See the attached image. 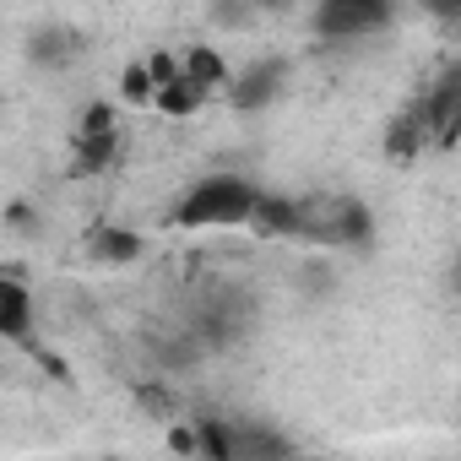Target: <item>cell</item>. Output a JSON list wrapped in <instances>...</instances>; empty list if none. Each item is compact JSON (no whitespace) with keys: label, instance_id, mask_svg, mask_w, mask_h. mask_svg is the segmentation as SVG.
Segmentation results:
<instances>
[{"label":"cell","instance_id":"1","mask_svg":"<svg viewBox=\"0 0 461 461\" xmlns=\"http://www.w3.org/2000/svg\"><path fill=\"white\" fill-rule=\"evenodd\" d=\"M267 206V190L245 174H201L179 206H174V222L179 228H240V222H256Z\"/></svg>","mask_w":461,"mask_h":461},{"label":"cell","instance_id":"2","mask_svg":"<svg viewBox=\"0 0 461 461\" xmlns=\"http://www.w3.org/2000/svg\"><path fill=\"white\" fill-rule=\"evenodd\" d=\"M310 28L326 44H358V39L391 28V6H380V0H326V6L310 17Z\"/></svg>","mask_w":461,"mask_h":461},{"label":"cell","instance_id":"3","mask_svg":"<svg viewBox=\"0 0 461 461\" xmlns=\"http://www.w3.org/2000/svg\"><path fill=\"white\" fill-rule=\"evenodd\" d=\"M33 321H39L33 288L17 272H6V277H0V337H6L12 348H23V342H33Z\"/></svg>","mask_w":461,"mask_h":461},{"label":"cell","instance_id":"4","mask_svg":"<svg viewBox=\"0 0 461 461\" xmlns=\"http://www.w3.org/2000/svg\"><path fill=\"white\" fill-rule=\"evenodd\" d=\"M179 66H185V77H190L201 93H212V87H228V66H222V55H217V50H206V44L185 50V55H179Z\"/></svg>","mask_w":461,"mask_h":461},{"label":"cell","instance_id":"5","mask_svg":"<svg viewBox=\"0 0 461 461\" xmlns=\"http://www.w3.org/2000/svg\"><path fill=\"white\" fill-rule=\"evenodd\" d=\"M277 82H283V66H277V60H267V66H256V71H245V77H240L234 104H240V109L267 104V98H277Z\"/></svg>","mask_w":461,"mask_h":461},{"label":"cell","instance_id":"6","mask_svg":"<svg viewBox=\"0 0 461 461\" xmlns=\"http://www.w3.org/2000/svg\"><path fill=\"white\" fill-rule=\"evenodd\" d=\"M136 250H141V240L125 234V228H104V234H98V261H104V267H120V261H131Z\"/></svg>","mask_w":461,"mask_h":461},{"label":"cell","instance_id":"7","mask_svg":"<svg viewBox=\"0 0 461 461\" xmlns=\"http://www.w3.org/2000/svg\"><path fill=\"white\" fill-rule=\"evenodd\" d=\"M450 288L461 294V256H456V267H450Z\"/></svg>","mask_w":461,"mask_h":461}]
</instances>
